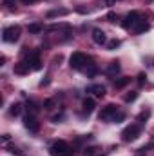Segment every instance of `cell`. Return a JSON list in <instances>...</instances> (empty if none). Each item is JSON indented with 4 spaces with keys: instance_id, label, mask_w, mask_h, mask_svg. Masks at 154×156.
Instances as JSON below:
<instances>
[{
    "instance_id": "7a4b0ae2",
    "label": "cell",
    "mask_w": 154,
    "mask_h": 156,
    "mask_svg": "<svg viewBox=\"0 0 154 156\" xmlns=\"http://www.w3.org/2000/svg\"><path fill=\"white\" fill-rule=\"evenodd\" d=\"M49 154H51V156H75V151L69 147V144H67V142L58 140V142H54V144L51 145Z\"/></svg>"
},
{
    "instance_id": "ffe728a7",
    "label": "cell",
    "mask_w": 154,
    "mask_h": 156,
    "mask_svg": "<svg viewBox=\"0 0 154 156\" xmlns=\"http://www.w3.org/2000/svg\"><path fill=\"white\" fill-rule=\"evenodd\" d=\"M107 47H109V51H113L116 47H120V40H111L109 44H107Z\"/></svg>"
},
{
    "instance_id": "3957f363",
    "label": "cell",
    "mask_w": 154,
    "mask_h": 156,
    "mask_svg": "<svg viewBox=\"0 0 154 156\" xmlns=\"http://www.w3.org/2000/svg\"><path fill=\"white\" fill-rule=\"evenodd\" d=\"M140 133H142L140 123H131V125H127V127L121 131V140H123V142H134V140L140 136Z\"/></svg>"
},
{
    "instance_id": "5b68a950",
    "label": "cell",
    "mask_w": 154,
    "mask_h": 156,
    "mask_svg": "<svg viewBox=\"0 0 154 156\" xmlns=\"http://www.w3.org/2000/svg\"><path fill=\"white\" fill-rule=\"evenodd\" d=\"M140 20H142L140 13H138V11H131V13H127V15L123 16L121 27H123V29H131V27H134V26H136Z\"/></svg>"
},
{
    "instance_id": "d6986e66",
    "label": "cell",
    "mask_w": 154,
    "mask_h": 156,
    "mask_svg": "<svg viewBox=\"0 0 154 156\" xmlns=\"http://www.w3.org/2000/svg\"><path fill=\"white\" fill-rule=\"evenodd\" d=\"M2 4H4L9 11H13V9H15V0H2Z\"/></svg>"
},
{
    "instance_id": "8992f818",
    "label": "cell",
    "mask_w": 154,
    "mask_h": 156,
    "mask_svg": "<svg viewBox=\"0 0 154 156\" xmlns=\"http://www.w3.org/2000/svg\"><path fill=\"white\" fill-rule=\"evenodd\" d=\"M116 113H118V107H116L114 104H107V105L102 107V111H100V120H102V122H109V120L114 118Z\"/></svg>"
},
{
    "instance_id": "6da1fadb",
    "label": "cell",
    "mask_w": 154,
    "mask_h": 156,
    "mask_svg": "<svg viewBox=\"0 0 154 156\" xmlns=\"http://www.w3.org/2000/svg\"><path fill=\"white\" fill-rule=\"evenodd\" d=\"M69 66H71V69H83L85 66H93V60L89 58V56H85L82 51H76V53H73L71 55V58H69Z\"/></svg>"
},
{
    "instance_id": "e0dca14e",
    "label": "cell",
    "mask_w": 154,
    "mask_h": 156,
    "mask_svg": "<svg viewBox=\"0 0 154 156\" xmlns=\"http://www.w3.org/2000/svg\"><path fill=\"white\" fill-rule=\"evenodd\" d=\"M58 15H67V9H54V11H49V13H47V18H53V16H58Z\"/></svg>"
},
{
    "instance_id": "4fadbf2b",
    "label": "cell",
    "mask_w": 154,
    "mask_h": 156,
    "mask_svg": "<svg viewBox=\"0 0 154 156\" xmlns=\"http://www.w3.org/2000/svg\"><path fill=\"white\" fill-rule=\"evenodd\" d=\"M129 82H131V78H127V76L118 78V80H114V87H116V89H123V87H125Z\"/></svg>"
},
{
    "instance_id": "83f0119b",
    "label": "cell",
    "mask_w": 154,
    "mask_h": 156,
    "mask_svg": "<svg viewBox=\"0 0 154 156\" xmlns=\"http://www.w3.org/2000/svg\"><path fill=\"white\" fill-rule=\"evenodd\" d=\"M114 2H116V0H105V4H107V5H113Z\"/></svg>"
},
{
    "instance_id": "f1b7e54d",
    "label": "cell",
    "mask_w": 154,
    "mask_h": 156,
    "mask_svg": "<svg viewBox=\"0 0 154 156\" xmlns=\"http://www.w3.org/2000/svg\"><path fill=\"white\" fill-rule=\"evenodd\" d=\"M102 156H105V154H102Z\"/></svg>"
},
{
    "instance_id": "ac0fdd59",
    "label": "cell",
    "mask_w": 154,
    "mask_h": 156,
    "mask_svg": "<svg viewBox=\"0 0 154 156\" xmlns=\"http://www.w3.org/2000/svg\"><path fill=\"white\" fill-rule=\"evenodd\" d=\"M136 98H138V93H136V91H131L129 94H125V98H123V100H125L127 104H131V102H134Z\"/></svg>"
},
{
    "instance_id": "277c9868",
    "label": "cell",
    "mask_w": 154,
    "mask_h": 156,
    "mask_svg": "<svg viewBox=\"0 0 154 156\" xmlns=\"http://www.w3.org/2000/svg\"><path fill=\"white\" fill-rule=\"evenodd\" d=\"M20 31H22L20 26H9V27H5L2 31V40L13 44V42H16V40L20 38Z\"/></svg>"
},
{
    "instance_id": "cb8c5ba5",
    "label": "cell",
    "mask_w": 154,
    "mask_h": 156,
    "mask_svg": "<svg viewBox=\"0 0 154 156\" xmlns=\"http://www.w3.org/2000/svg\"><path fill=\"white\" fill-rule=\"evenodd\" d=\"M94 153H96V149L94 147H89V149H85L83 156H94Z\"/></svg>"
},
{
    "instance_id": "d4e9b609",
    "label": "cell",
    "mask_w": 154,
    "mask_h": 156,
    "mask_svg": "<svg viewBox=\"0 0 154 156\" xmlns=\"http://www.w3.org/2000/svg\"><path fill=\"white\" fill-rule=\"evenodd\" d=\"M123 118H125V115H123V113H116L114 118H113V122H121Z\"/></svg>"
},
{
    "instance_id": "484cf974",
    "label": "cell",
    "mask_w": 154,
    "mask_h": 156,
    "mask_svg": "<svg viewBox=\"0 0 154 156\" xmlns=\"http://www.w3.org/2000/svg\"><path fill=\"white\" fill-rule=\"evenodd\" d=\"M107 20H109V22H116V20H118V16H116V13H113V11H111V13L107 15Z\"/></svg>"
},
{
    "instance_id": "44dd1931",
    "label": "cell",
    "mask_w": 154,
    "mask_h": 156,
    "mask_svg": "<svg viewBox=\"0 0 154 156\" xmlns=\"http://www.w3.org/2000/svg\"><path fill=\"white\" fill-rule=\"evenodd\" d=\"M53 107H54V100H51V98H49V100H45V102H44V109H47V111H49V109H53Z\"/></svg>"
},
{
    "instance_id": "9a60e30c",
    "label": "cell",
    "mask_w": 154,
    "mask_h": 156,
    "mask_svg": "<svg viewBox=\"0 0 154 156\" xmlns=\"http://www.w3.org/2000/svg\"><path fill=\"white\" fill-rule=\"evenodd\" d=\"M118 71H120V64H118L116 60H114V62H111V64L107 66V73H109V75H116Z\"/></svg>"
},
{
    "instance_id": "5bb4252c",
    "label": "cell",
    "mask_w": 154,
    "mask_h": 156,
    "mask_svg": "<svg viewBox=\"0 0 154 156\" xmlns=\"http://www.w3.org/2000/svg\"><path fill=\"white\" fill-rule=\"evenodd\" d=\"M20 113H22V104H13L11 109H9V115L11 116H18Z\"/></svg>"
},
{
    "instance_id": "ba28073f",
    "label": "cell",
    "mask_w": 154,
    "mask_h": 156,
    "mask_svg": "<svg viewBox=\"0 0 154 156\" xmlns=\"http://www.w3.org/2000/svg\"><path fill=\"white\" fill-rule=\"evenodd\" d=\"M13 71H15V75H27L31 71V66L27 62H18V64H15Z\"/></svg>"
},
{
    "instance_id": "8fae6325",
    "label": "cell",
    "mask_w": 154,
    "mask_h": 156,
    "mask_svg": "<svg viewBox=\"0 0 154 156\" xmlns=\"http://www.w3.org/2000/svg\"><path fill=\"white\" fill-rule=\"evenodd\" d=\"M149 27H151V26H149V22L142 18V20H140V22H138V24H136V26H134L132 29H134V33H136V35H142V33L149 31Z\"/></svg>"
},
{
    "instance_id": "7402d4cb",
    "label": "cell",
    "mask_w": 154,
    "mask_h": 156,
    "mask_svg": "<svg viewBox=\"0 0 154 156\" xmlns=\"http://www.w3.org/2000/svg\"><path fill=\"white\" fill-rule=\"evenodd\" d=\"M145 82H147V75H145V73H140V75H138V83L143 85Z\"/></svg>"
},
{
    "instance_id": "7c38bea8",
    "label": "cell",
    "mask_w": 154,
    "mask_h": 156,
    "mask_svg": "<svg viewBox=\"0 0 154 156\" xmlns=\"http://www.w3.org/2000/svg\"><path fill=\"white\" fill-rule=\"evenodd\" d=\"M94 107H96V104H94L93 98H85V100H83V111H85L87 115H91V113L94 111Z\"/></svg>"
},
{
    "instance_id": "603a6c76",
    "label": "cell",
    "mask_w": 154,
    "mask_h": 156,
    "mask_svg": "<svg viewBox=\"0 0 154 156\" xmlns=\"http://www.w3.org/2000/svg\"><path fill=\"white\" fill-rule=\"evenodd\" d=\"M27 111H31V115H35V113L38 111V107H37V104H33V102H31V104H27Z\"/></svg>"
},
{
    "instance_id": "9c48e42d",
    "label": "cell",
    "mask_w": 154,
    "mask_h": 156,
    "mask_svg": "<svg viewBox=\"0 0 154 156\" xmlns=\"http://www.w3.org/2000/svg\"><path fill=\"white\" fill-rule=\"evenodd\" d=\"M87 93H91V94H94V96L102 98V96L105 94V87H103V85H100V83H93V85H89V87H87Z\"/></svg>"
},
{
    "instance_id": "4316f807",
    "label": "cell",
    "mask_w": 154,
    "mask_h": 156,
    "mask_svg": "<svg viewBox=\"0 0 154 156\" xmlns=\"http://www.w3.org/2000/svg\"><path fill=\"white\" fill-rule=\"evenodd\" d=\"M35 0H22V4H26V5H29V4H33Z\"/></svg>"
},
{
    "instance_id": "52a82bcc",
    "label": "cell",
    "mask_w": 154,
    "mask_h": 156,
    "mask_svg": "<svg viewBox=\"0 0 154 156\" xmlns=\"http://www.w3.org/2000/svg\"><path fill=\"white\" fill-rule=\"evenodd\" d=\"M24 125H26V129L31 131V133H38L40 131V123L37 122L35 115H27V116L24 118Z\"/></svg>"
},
{
    "instance_id": "2e32d148",
    "label": "cell",
    "mask_w": 154,
    "mask_h": 156,
    "mask_svg": "<svg viewBox=\"0 0 154 156\" xmlns=\"http://www.w3.org/2000/svg\"><path fill=\"white\" fill-rule=\"evenodd\" d=\"M27 29H29V33L37 35V33H40V31H44V26H42V24H31Z\"/></svg>"
},
{
    "instance_id": "30bf717a",
    "label": "cell",
    "mask_w": 154,
    "mask_h": 156,
    "mask_svg": "<svg viewBox=\"0 0 154 156\" xmlns=\"http://www.w3.org/2000/svg\"><path fill=\"white\" fill-rule=\"evenodd\" d=\"M93 42H94V44H98V45L105 44V42H107L105 33H103L102 29H94V31H93Z\"/></svg>"
}]
</instances>
